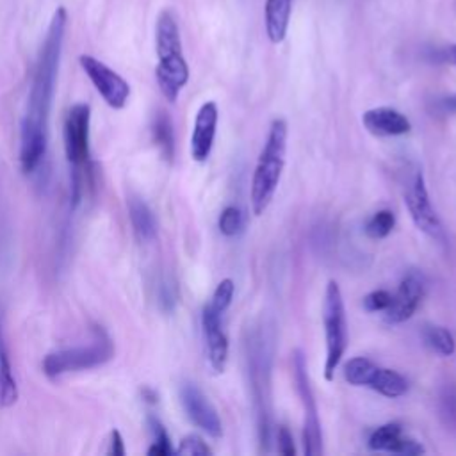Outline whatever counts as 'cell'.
<instances>
[{"label":"cell","instance_id":"obj_1","mask_svg":"<svg viewBox=\"0 0 456 456\" xmlns=\"http://www.w3.org/2000/svg\"><path fill=\"white\" fill-rule=\"evenodd\" d=\"M67 24V10L58 8L38 54L28 108L20 127V164L26 173H35L47 154L49 118L56 93Z\"/></svg>","mask_w":456,"mask_h":456},{"label":"cell","instance_id":"obj_2","mask_svg":"<svg viewBox=\"0 0 456 456\" xmlns=\"http://www.w3.org/2000/svg\"><path fill=\"white\" fill-rule=\"evenodd\" d=\"M287 136V122L273 120L252 177V211L255 216H262L276 195L285 168Z\"/></svg>","mask_w":456,"mask_h":456},{"label":"cell","instance_id":"obj_3","mask_svg":"<svg viewBox=\"0 0 456 456\" xmlns=\"http://www.w3.org/2000/svg\"><path fill=\"white\" fill-rule=\"evenodd\" d=\"M90 124L92 109L88 104L74 106L65 120V150L72 168V198L77 205L83 198L84 186L90 180Z\"/></svg>","mask_w":456,"mask_h":456},{"label":"cell","instance_id":"obj_4","mask_svg":"<svg viewBox=\"0 0 456 456\" xmlns=\"http://www.w3.org/2000/svg\"><path fill=\"white\" fill-rule=\"evenodd\" d=\"M115 356L111 337L102 326L95 328V339L88 346H74L52 351L44 360V372L49 378H60L68 372L88 371L104 365Z\"/></svg>","mask_w":456,"mask_h":456},{"label":"cell","instance_id":"obj_5","mask_svg":"<svg viewBox=\"0 0 456 456\" xmlns=\"http://www.w3.org/2000/svg\"><path fill=\"white\" fill-rule=\"evenodd\" d=\"M323 323H324V337H326L324 378L332 381L348 348V323H346L344 300H342L340 287L335 280H330L324 291Z\"/></svg>","mask_w":456,"mask_h":456},{"label":"cell","instance_id":"obj_6","mask_svg":"<svg viewBox=\"0 0 456 456\" xmlns=\"http://www.w3.org/2000/svg\"><path fill=\"white\" fill-rule=\"evenodd\" d=\"M344 380L355 387H369L385 397H401L408 390V381L394 369L380 367L369 358L355 356L344 365Z\"/></svg>","mask_w":456,"mask_h":456},{"label":"cell","instance_id":"obj_7","mask_svg":"<svg viewBox=\"0 0 456 456\" xmlns=\"http://www.w3.org/2000/svg\"><path fill=\"white\" fill-rule=\"evenodd\" d=\"M292 372H294L296 390L301 397V404L305 412L303 451L307 456H317V454H323V433H321V422L317 415V404H316L308 372H307V360L301 349H296L292 353Z\"/></svg>","mask_w":456,"mask_h":456},{"label":"cell","instance_id":"obj_8","mask_svg":"<svg viewBox=\"0 0 456 456\" xmlns=\"http://www.w3.org/2000/svg\"><path fill=\"white\" fill-rule=\"evenodd\" d=\"M404 204L413 225L435 243L444 244L447 241L444 225L429 200L426 179L420 170H415L404 188Z\"/></svg>","mask_w":456,"mask_h":456},{"label":"cell","instance_id":"obj_9","mask_svg":"<svg viewBox=\"0 0 456 456\" xmlns=\"http://www.w3.org/2000/svg\"><path fill=\"white\" fill-rule=\"evenodd\" d=\"M79 63L109 108L124 109L127 106L131 86L120 74L93 56H81Z\"/></svg>","mask_w":456,"mask_h":456},{"label":"cell","instance_id":"obj_10","mask_svg":"<svg viewBox=\"0 0 456 456\" xmlns=\"http://www.w3.org/2000/svg\"><path fill=\"white\" fill-rule=\"evenodd\" d=\"M426 294V280L419 271H410L401 280L397 292L392 296L390 305L383 310L388 324H401L408 321L419 308Z\"/></svg>","mask_w":456,"mask_h":456},{"label":"cell","instance_id":"obj_11","mask_svg":"<svg viewBox=\"0 0 456 456\" xmlns=\"http://www.w3.org/2000/svg\"><path fill=\"white\" fill-rule=\"evenodd\" d=\"M180 399L188 417L193 420L195 426H198L212 438H220L223 435V424L218 415V410L202 392V388H198V385L184 381L180 385Z\"/></svg>","mask_w":456,"mask_h":456},{"label":"cell","instance_id":"obj_12","mask_svg":"<svg viewBox=\"0 0 456 456\" xmlns=\"http://www.w3.org/2000/svg\"><path fill=\"white\" fill-rule=\"evenodd\" d=\"M221 316L223 314L216 312L211 305L204 307L202 328H204V337L207 346V360L211 369L216 374H221L228 362V339L223 330Z\"/></svg>","mask_w":456,"mask_h":456},{"label":"cell","instance_id":"obj_13","mask_svg":"<svg viewBox=\"0 0 456 456\" xmlns=\"http://www.w3.org/2000/svg\"><path fill=\"white\" fill-rule=\"evenodd\" d=\"M159 56V65L156 70L159 88L170 102H177L180 92L189 81V67L182 51H168Z\"/></svg>","mask_w":456,"mask_h":456},{"label":"cell","instance_id":"obj_14","mask_svg":"<svg viewBox=\"0 0 456 456\" xmlns=\"http://www.w3.org/2000/svg\"><path fill=\"white\" fill-rule=\"evenodd\" d=\"M367 445L371 451L406 454V456H415V454L426 452L424 445L419 440L404 435L403 426L399 422H387V424L376 428L369 435Z\"/></svg>","mask_w":456,"mask_h":456},{"label":"cell","instance_id":"obj_15","mask_svg":"<svg viewBox=\"0 0 456 456\" xmlns=\"http://www.w3.org/2000/svg\"><path fill=\"white\" fill-rule=\"evenodd\" d=\"M218 106L214 102H205L195 118V129L191 134V157L196 163H205L211 157L216 129H218Z\"/></svg>","mask_w":456,"mask_h":456},{"label":"cell","instance_id":"obj_16","mask_svg":"<svg viewBox=\"0 0 456 456\" xmlns=\"http://www.w3.org/2000/svg\"><path fill=\"white\" fill-rule=\"evenodd\" d=\"M362 124L365 131L376 138L404 136L410 132V120L392 108H374L362 115Z\"/></svg>","mask_w":456,"mask_h":456},{"label":"cell","instance_id":"obj_17","mask_svg":"<svg viewBox=\"0 0 456 456\" xmlns=\"http://www.w3.org/2000/svg\"><path fill=\"white\" fill-rule=\"evenodd\" d=\"M19 401V385L13 374V365L4 337L3 312H0V406H13Z\"/></svg>","mask_w":456,"mask_h":456},{"label":"cell","instance_id":"obj_18","mask_svg":"<svg viewBox=\"0 0 456 456\" xmlns=\"http://www.w3.org/2000/svg\"><path fill=\"white\" fill-rule=\"evenodd\" d=\"M266 33L271 44L278 45L285 40L291 12H292V0H266Z\"/></svg>","mask_w":456,"mask_h":456},{"label":"cell","instance_id":"obj_19","mask_svg":"<svg viewBox=\"0 0 456 456\" xmlns=\"http://www.w3.org/2000/svg\"><path fill=\"white\" fill-rule=\"evenodd\" d=\"M129 218L132 223V230L141 243H150L157 236V220L154 211L147 205L145 200L138 196H131L129 200Z\"/></svg>","mask_w":456,"mask_h":456},{"label":"cell","instance_id":"obj_20","mask_svg":"<svg viewBox=\"0 0 456 456\" xmlns=\"http://www.w3.org/2000/svg\"><path fill=\"white\" fill-rule=\"evenodd\" d=\"M152 134L154 141L159 147L163 157L166 161H173L175 156V132H173V124L168 116V113L161 111L156 115L154 124H152Z\"/></svg>","mask_w":456,"mask_h":456},{"label":"cell","instance_id":"obj_21","mask_svg":"<svg viewBox=\"0 0 456 456\" xmlns=\"http://www.w3.org/2000/svg\"><path fill=\"white\" fill-rule=\"evenodd\" d=\"M422 340L424 344L435 351L440 356H452L456 351V342L452 333L444 328V326H436V324H426L422 328Z\"/></svg>","mask_w":456,"mask_h":456},{"label":"cell","instance_id":"obj_22","mask_svg":"<svg viewBox=\"0 0 456 456\" xmlns=\"http://www.w3.org/2000/svg\"><path fill=\"white\" fill-rule=\"evenodd\" d=\"M148 426H150V431H152V436H154L152 445L148 447V454H157V456L175 454V449L172 447L170 435H168L166 428L163 426V422L157 417H150Z\"/></svg>","mask_w":456,"mask_h":456},{"label":"cell","instance_id":"obj_23","mask_svg":"<svg viewBox=\"0 0 456 456\" xmlns=\"http://www.w3.org/2000/svg\"><path fill=\"white\" fill-rule=\"evenodd\" d=\"M396 225V216L392 211H378L376 214L371 216V220L365 223V234L371 237V239H383L387 237L392 228Z\"/></svg>","mask_w":456,"mask_h":456},{"label":"cell","instance_id":"obj_24","mask_svg":"<svg viewBox=\"0 0 456 456\" xmlns=\"http://www.w3.org/2000/svg\"><path fill=\"white\" fill-rule=\"evenodd\" d=\"M218 225H220V232H221L223 236L234 237V236H237V234L243 230V227H244V216H243V212H241L239 207L230 205V207L223 209Z\"/></svg>","mask_w":456,"mask_h":456},{"label":"cell","instance_id":"obj_25","mask_svg":"<svg viewBox=\"0 0 456 456\" xmlns=\"http://www.w3.org/2000/svg\"><path fill=\"white\" fill-rule=\"evenodd\" d=\"M234 292H236V284L232 278H225L218 284L214 294H212V300H211V307L220 312V314H225L227 308L232 305V300H234Z\"/></svg>","mask_w":456,"mask_h":456},{"label":"cell","instance_id":"obj_26","mask_svg":"<svg viewBox=\"0 0 456 456\" xmlns=\"http://www.w3.org/2000/svg\"><path fill=\"white\" fill-rule=\"evenodd\" d=\"M175 454L179 456H211L212 449L207 445V442L198 435H188L180 440V445L175 449Z\"/></svg>","mask_w":456,"mask_h":456},{"label":"cell","instance_id":"obj_27","mask_svg":"<svg viewBox=\"0 0 456 456\" xmlns=\"http://www.w3.org/2000/svg\"><path fill=\"white\" fill-rule=\"evenodd\" d=\"M392 294L388 291H372L364 298V308L367 312H383L390 305Z\"/></svg>","mask_w":456,"mask_h":456},{"label":"cell","instance_id":"obj_28","mask_svg":"<svg viewBox=\"0 0 456 456\" xmlns=\"http://www.w3.org/2000/svg\"><path fill=\"white\" fill-rule=\"evenodd\" d=\"M159 303H161V308L166 310V312H172L177 305V287L175 284H170V282H163L159 285Z\"/></svg>","mask_w":456,"mask_h":456},{"label":"cell","instance_id":"obj_29","mask_svg":"<svg viewBox=\"0 0 456 456\" xmlns=\"http://www.w3.org/2000/svg\"><path fill=\"white\" fill-rule=\"evenodd\" d=\"M276 440H278V452L284 456H294L296 449H294V440L292 435L289 431L287 426H280L276 431Z\"/></svg>","mask_w":456,"mask_h":456},{"label":"cell","instance_id":"obj_30","mask_svg":"<svg viewBox=\"0 0 456 456\" xmlns=\"http://www.w3.org/2000/svg\"><path fill=\"white\" fill-rule=\"evenodd\" d=\"M431 61L438 63V65H452L456 67V44L444 47V49H436L431 52Z\"/></svg>","mask_w":456,"mask_h":456},{"label":"cell","instance_id":"obj_31","mask_svg":"<svg viewBox=\"0 0 456 456\" xmlns=\"http://www.w3.org/2000/svg\"><path fill=\"white\" fill-rule=\"evenodd\" d=\"M435 111L440 115H456V93L438 99L435 102Z\"/></svg>","mask_w":456,"mask_h":456},{"label":"cell","instance_id":"obj_32","mask_svg":"<svg viewBox=\"0 0 456 456\" xmlns=\"http://www.w3.org/2000/svg\"><path fill=\"white\" fill-rule=\"evenodd\" d=\"M108 454H115V456H124L125 454V445H124V438L122 433L118 429H113L109 435V449Z\"/></svg>","mask_w":456,"mask_h":456},{"label":"cell","instance_id":"obj_33","mask_svg":"<svg viewBox=\"0 0 456 456\" xmlns=\"http://www.w3.org/2000/svg\"><path fill=\"white\" fill-rule=\"evenodd\" d=\"M444 413L449 417L451 422H456V396L454 394H449L445 399H444Z\"/></svg>","mask_w":456,"mask_h":456},{"label":"cell","instance_id":"obj_34","mask_svg":"<svg viewBox=\"0 0 456 456\" xmlns=\"http://www.w3.org/2000/svg\"><path fill=\"white\" fill-rule=\"evenodd\" d=\"M143 396H145V401H148V403H157V394H156L152 388H145V390H143Z\"/></svg>","mask_w":456,"mask_h":456}]
</instances>
